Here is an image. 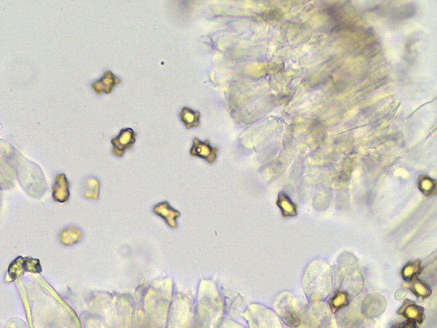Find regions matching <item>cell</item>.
<instances>
[{
  "label": "cell",
  "mask_w": 437,
  "mask_h": 328,
  "mask_svg": "<svg viewBox=\"0 0 437 328\" xmlns=\"http://www.w3.org/2000/svg\"><path fill=\"white\" fill-rule=\"evenodd\" d=\"M410 286H411L410 287H411L413 292L416 293L417 296L426 298V297L430 296V293H431L430 287L427 286L426 284L422 282L421 280H418L416 277H414L411 279Z\"/></svg>",
  "instance_id": "8"
},
{
  "label": "cell",
  "mask_w": 437,
  "mask_h": 328,
  "mask_svg": "<svg viewBox=\"0 0 437 328\" xmlns=\"http://www.w3.org/2000/svg\"><path fill=\"white\" fill-rule=\"evenodd\" d=\"M152 210H153L154 214H156L158 216H160L161 218L164 219L167 223L168 226L171 227L172 229H176L178 227L177 219L181 215V214H180V212L171 208L170 204L166 201L156 205Z\"/></svg>",
  "instance_id": "3"
},
{
  "label": "cell",
  "mask_w": 437,
  "mask_h": 328,
  "mask_svg": "<svg viewBox=\"0 0 437 328\" xmlns=\"http://www.w3.org/2000/svg\"><path fill=\"white\" fill-rule=\"evenodd\" d=\"M278 206H279L282 212H283V216L285 217H290V216H295L297 215V208L296 206L291 202V201L283 194L279 195V201H278Z\"/></svg>",
  "instance_id": "7"
},
{
  "label": "cell",
  "mask_w": 437,
  "mask_h": 328,
  "mask_svg": "<svg viewBox=\"0 0 437 328\" xmlns=\"http://www.w3.org/2000/svg\"><path fill=\"white\" fill-rule=\"evenodd\" d=\"M347 302H348V297L346 293L339 292L331 300V306L333 311H337L339 310V308L346 306Z\"/></svg>",
  "instance_id": "9"
},
{
  "label": "cell",
  "mask_w": 437,
  "mask_h": 328,
  "mask_svg": "<svg viewBox=\"0 0 437 328\" xmlns=\"http://www.w3.org/2000/svg\"><path fill=\"white\" fill-rule=\"evenodd\" d=\"M119 83H121V79L116 77L110 71H107L99 81H94L93 83H91V88H93L98 95H101L102 93L109 94L113 91V88L115 85Z\"/></svg>",
  "instance_id": "4"
},
{
  "label": "cell",
  "mask_w": 437,
  "mask_h": 328,
  "mask_svg": "<svg viewBox=\"0 0 437 328\" xmlns=\"http://www.w3.org/2000/svg\"><path fill=\"white\" fill-rule=\"evenodd\" d=\"M434 183L432 180L430 179H424L421 181V188L423 192H425L427 194H430L432 190H433Z\"/></svg>",
  "instance_id": "11"
},
{
  "label": "cell",
  "mask_w": 437,
  "mask_h": 328,
  "mask_svg": "<svg viewBox=\"0 0 437 328\" xmlns=\"http://www.w3.org/2000/svg\"><path fill=\"white\" fill-rule=\"evenodd\" d=\"M218 152H219V148L210 145L209 140L200 141L199 138H195L192 142L190 153L192 156L202 158L206 162L213 164L216 160Z\"/></svg>",
  "instance_id": "2"
},
{
  "label": "cell",
  "mask_w": 437,
  "mask_h": 328,
  "mask_svg": "<svg viewBox=\"0 0 437 328\" xmlns=\"http://www.w3.org/2000/svg\"><path fill=\"white\" fill-rule=\"evenodd\" d=\"M179 117L186 129L199 127L200 124V112L198 110L184 107L179 113Z\"/></svg>",
  "instance_id": "6"
},
{
  "label": "cell",
  "mask_w": 437,
  "mask_h": 328,
  "mask_svg": "<svg viewBox=\"0 0 437 328\" xmlns=\"http://www.w3.org/2000/svg\"><path fill=\"white\" fill-rule=\"evenodd\" d=\"M398 313L404 315L406 318H408L409 321L417 322V323L423 322L424 311L422 307L416 306V304L411 303L410 301L406 302Z\"/></svg>",
  "instance_id": "5"
},
{
  "label": "cell",
  "mask_w": 437,
  "mask_h": 328,
  "mask_svg": "<svg viewBox=\"0 0 437 328\" xmlns=\"http://www.w3.org/2000/svg\"><path fill=\"white\" fill-rule=\"evenodd\" d=\"M420 272V263L419 262H415V263H410L409 265L405 266V268L402 271V275L405 279H412L416 274H417Z\"/></svg>",
  "instance_id": "10"
},
{
  "label": "cell",
  "mask_w": 437,
  "mask_h": 328,
  "mask_svg": "<svg viewBox=\"0 0 437 328\" xmlns=\"http://www.w3.org/2000/svg\"><path fill=\"white\" fill-rule=\"evenodd\" d=\"M136 132L132 129H122L118 136L111 140L113 154L116 157L123 156L126 150L132 148L133 145L136 142Z\"/></svg>",
  "instance_id": "1"
},
{
  "label": "cell",
  "mask_w": 437,
  "mask_h": 328,
  "mask_svg": "<svg viewBox=\"0 0 437 328\" xmlns=\"http://www.w3.org/2000/svg\"><path fill=\"white\" fill-rule=\"evenodd\" d=\"M393 328H418L416 325V322L412 321H408L407 322H403L402 324L396 325Z\"/></svg>",
  "instance_id": "12"
}]
</instances>
